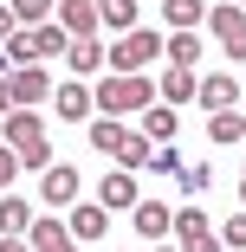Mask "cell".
I'll use <instances>...</instances> for the list:
<instances>
[{"instance_id":"cell-13","label":"cell","mask_w":246,"mask_h":252,"mask_svg":"<svg viewBox=\"0 0 246 252\" xmlns=\"http://www.w3.org/2000/svg\"><path fill=\"white\" fill-rule=\"evenodd\" d=\"M26 246H33V252H78V239H71V226H65V220H33Z\"/></svg>"},{"instance_id":"cell-24","label":"cell","mask_w":246,"mask_h":252,"mask_svg":"<svg viewBox=\"0 0 246 252\" xmlns=\"http://www.w3.org/2000/svg\"><path fill=\"white\" fill-rule=\"evenodd\" d=\"M169 65H201V32H169Z\"/></svg>"},{"instance_id":"cell-8","label":"cell","mask_w":246,"mask_h":252,"mask_svg":"<svg viewBox=\"0 0 246 252\" xmlns=\"http://www.w3.org/2000/svg\"><path fill=\"white\" fill-rule=\"evenodd\" d=\"M194 91H201V78H194V65H162V78H156V97H162L169 110L194 104Z\"/></svg>"},{"instance_id":"cell-7","label":"cell","mask_w":246,"mask_h":252,"mask_svg":"<svg viewBox=\"0 0 246 252\" xmlns=\"http://www.w3.org/2000/svg\"><path fill=\"white\" fill-rule=\"evenodd\" d=\"M136 200H142L136 175H130V168H110V175H104V188H97V207H104V214H130Z\"/></svg>"},{"instance_id":"cell-22","label":"cell","mask_w":246,"mask_h":252,"mask_svg":"<svg viewBox=\"0 0 246 252\" xmlns=\"http://www.w3.org/2000/svg\"><path fill=\"white\" fill-rule=\"evenodd\" d=\"M149 156H156V142L142 136V129H130V136H123V149H117V168H130V175H136V168H149Z\"/></svg>"},{"instance_id":"cell-34","label":"cell","mask_w":246,"mask_h":252,"mask_svg":"<svg viewBox=\"0 0 246 252\" xmlns=\"http://www.w3.org/2000/svg\"><path fill=\"white\" fill-rule=\"evenodd\" d=\"M240 207H246V168H240Z\"/></svg>"},{"instance_id":"cell-36","label":"cell","mask_w":246,"mask_h":252,"mask_svg":"<svg viewBox=\"0 0 246 252\" xmlns=\"http://www.w3.org/2000/svg\"><path fill=\"white\" fill-rule=\"evenodd\" d=\"M156 252H181V246H156Z\"/></svg>"},{"instance_id":"cell-5","label":"cell","mask_w":246,"mask_h":252,"mask_svg":"<svg viewBox=\"0 0 246 252\" xmlns=\"http://www.w3.org/2000/svg\"><path fill=\"white\" fill-rule=\"evenodd\" d=\"M130 226L149 239V246H169V233H175V207H169V200H136V207H130Z\"/></svg>"},{"instance_id":"cell-23","label":"cell","mask_w":246,"mask_h":252,"mask_svg":"<svg viewBox=\"0 0 246 252\" xmlns=\"http://www.w3.org/2000/svg\"><path fill=\"white\" fill-rule=\"evenodd\" d=\"M123 136H130V129H123V117H97V123H91V149H97V156H117Z\"/></svg>"},{"instance_id":"cell-11","label":"cell","mask_w":246,"mask_h":252,"mask_svg":"<svg viewBox=\"0 0 246 252\" xmlns=\"http://www.w3.org/2000/svg\"><path fill=\"white\" fill-rule=\"evenodd\" d=\"M52 110L65 117V123H78V117H97V104H91V84H52Z\"/></svg>"},{"instance_id":"cell-25","label":"cell","mask_w":246,"mask_h":252,"mask_svg":"<svg viewBox=\"0 0 246 252\" xmlns=\"http://www.w3.org/2000/svg\"><path fill=\"white\" fill-rule=\"evenodd\" d=\"M7 7H13V20H20L26 32H33V26H45V20H52V13H59V7H52V0H7Z\"/></svg>"},{"instance_id":"cell-30","label":"cell","mask_w":246,"mask_h":252,"mask_svg":"<svg viewBox=\"0 0 246 252\" xmlns=\"http://www.w3.org/2000/svg\"><path fill=\"white\" fill-rule=\"evenodd\" d=\"M13 181H20V156H13V149H7V142H0V194H7Z\"/></svg>"},{"instance_id":"cell-1","label":"cell","mask_w":246,"mask_h":252,"mask_svg":"<svg viewBox=\"0 0 246 252\" xmlns=\"http://www.w3.org/2000/svg\"><path fill=\"white\" fill-rule=\"evenodd\" d=\"M91 104H97V117H142L156 104V78L149 71H110V78H97Z\"/></svg>"},{"instance_id":"cell-31","label":"cell","mask_w":246,"mask_h":252,"mask_svg":"<svg viewBox=\"0 0 246 252\" xmlns=\"http://www.w3.org/2000/svg\"><path fill=\"white\" fill-rule=\"evenodd\" d=\"M181 252H227V246H220V233H201V239H188Z\"/></svg>"},{"instance_id":"cell-33","label":"cell","mask_w":246,"mask_h":252,"mask_svg":"<svg viewBox=\"0 0 246 252\" xmlns=\"http://www.w3.org/2000/svg\"><path fill=\"white\" fill-rule=\"evenodd\" d=\"M0 252H33L26 239H13V233H0Z\"/></svg>"},{"instance_id":"cell-15","label":"cell","mask_w":246,"mask_h":252,"mask_svg":"<svg viewBox=\"0 0 246 252\" xmlns=\"http://www.w3.org/2000/svg\"><path fill=\"white\" fill-rule=\"evenodd\" d=\"M0 136H7V149H26V142H39V136H45V117L13 110V117H0Z\"/></svg>"},{"instance_id":"cell-4","label":"cell","mask_w":246,"mask_h":252,"mask_svg":"<svg viewBox=\"0 0 246 252\" xmlns=\"http://www.w3.org/2000/svg\"><path fill=\"white\" fill-rule=\"evenodd\" d=\"M208 32L227 45V59H233V65H246V7H233V0L208 7Z\"/></svg>"},{"instance_id":"cell-21","label":"cell","mask_w":246,"mask_h":252,"mask_svg":"<svg viewBox=\"0 0 246 252\" xmlns=\"http://www.w3.org/2000/svg\"><path fill=\"white\" fill-rule=\"evenodd\" d=\"M208 142H214V149H233V142H246V117H233V110L208 117Z\"/></svg>"},{"instance_id":"cell-10","label":"cell","mask_w":246,"mask_h":252,"mask_svg":"<svg viewBox=\"0 0 246 252\" xmlns=\"http://www.w3.org/2000/svg\"><path fill=\"white\" fill-rule=\"evenodd\" d=\"M65 226H71V239H78V246H91V239H104V233H110V214L97 207V200H78Z\"/></svg>"},{"instance_id":"cell-29","label":"cell","mask_w":246,"mask_h":252,"mask_svg":"<svg viewBox=\"0 0 246 252\" xmlns=\"http://www.w3.org/2000/svg\"><path fill=\"white\" fill-rule=\"evenodd\" d=\"M149 168H156V175H181V149L156 142V156H149Z\"/></svg>"},{"instance_id":"cell-12","label":"cell","mask_w":246,"mask_h":252,"mask_svg":"<svg viewBox=\"0 0 246 252\" xmlns=\"http://www.w3.org/2000/svg\"><path fill=\"white\" fill-rule=\"evenodd\" d=\"M33 220H39V214H33V200H26V194H13V188L0 194V233L26 239V233H33Z\"/></svg>"},{"instance_id":"cell-20","label":"cell","mask_w":246,"mask_h":252,"mask_svg":"<svg viewBox=\"0 0 246 252\" xmlns=\"http://www.w3.org/2000/svg\"><path fill=\"white\" fill-rule=\"evenodd\" d=\"M201 233H214V220H208V207H201V200L175 207V239H181V246H188V239H201Z\"/></svg>"},{"instance_id":"cell-9","label":"cell","mask_w":246,"mask_h":252,"mask_svg":"<svg viewBox=\"0 0 246 252\" xmlns=\"http://www.w3.org/2000/svg\"><path fill=\"white\" fill-rule=\"evenodd\" d=\"M39 200H45V207H78V168L52 162V168L39 175Z\"/></svg>"},{"instance_id":"cell-35","label":"cell","mask_w":246,"mask_h":252,"mask_svg":"<svg viewBox=\"0 0 246 252\" xmlns=\"http://www.w3.org/2000/svg\"><path fill=\"white\" fill-rule=\"evenodd\" d=\"M52 7H84V0H52Z\"/></svg>"},{"instance_id":"cell-37","label":"cell","mask_w":246,"mask_h":252,"mask_svg":"<svg viewBox=\"0 0 246 252\" xmlns=\"http://www.w3.org/2000/svg\"><path fill=\"white\" fill-rule=\"evenodd\" d=\"M233 7H246V0H233Z\"/></svg>"},{"instance_id":"cell-18","label":"cell","mask_w":246,"mask_h":252,"mask_svg":"<svg viewBox=\"0 0 246 252\" xmlns=\"http://www.w3.org/2000/svg\"><path fill=\"white\" fill-rule=\"evenodd\" d=\"M142 136H149V142H169V136H181V117L162 104V97H156L149 110H142Z\"/></svg>"},{"instance_id":"cell-3","label":"cell","mask_w":246,"mask_h":252,"mask_svg":"<svg viewBox=\"0 0 246 252\" xmlns=\"http://www.w3.org/2000/svg\"><path fill=\"white\" fill-rule=\"evenodd\" d=\"M162 32H149V26H136V32H123L117 45H110V71H142V65H156L162 59Z\"/></svg>"},{"instance_id":"cell-14","label":"cell","mask_w":246,"mask_h":252,"mask_svg":"<svg viewBox=\"0 0 246 252\" xmlns=\"http://www.w3.org/2000/svg\"><path fill=\"white\" fill-rule=\"evenodd\" d=\"M65 65H71L78 78H91V71H104V65H110V45H104V39H71Z\"/></svg>"},{"instance_id":"cell-19","label":"cell","mask_w":246,"mask_h":252,"mask_svg":"<svg viewBox=\"0 0 246 252\" xmlns=\"http://www.w3.org/2000/svg\"><path fill=\"white\" fill-rule=\"evenodd\" d=\"M33 52H39V59H65V52H71V32H65L59 20L33 26Z\"/></svg>"},{"instance_id":"cell-17","label":"cell","mask_w":246,"mask_h":252,"mask_svg":"<svg viewBox=\"0 0 246 252\" xmlns=\"http://www.w3.org/2000/svg\"><path fill=\"white\" fill-rule=\"evenodd\" d=\"M136 20H142V13H136V0H97V26H110L117 39L136 32Z\"/></svg>"},{"instance_id":"cell-27","label":"cell","mask_w":246,"mask_h":252,"mask_svg":"<svg viewBox=\"0 0 246 252\" xmlns=\"http://www.w3.org/2000/svg\"><path fill=\"white\" fill-rule=\"evenodd\" d=\"M220 246H227V252H246V207H240L233 220H220Z\"/></svg>"},{"instance_id":"cell-6","label":"cell","mask_w":246,"mask_h":252,"mask_svg":"<svg viewBox=\"0 0 246 252\" xmlns=\"http://www.w3.org/2000/svg\"><path fill=\"white\" fill-rule=\"evenodd\" d=\"M194 104H201L208 117L233 110V104H240V78H233V71H208V78H201V91H194Z\"/></svg>"},{"instance_id":"cell-16","label":"cell","mask_w":246,"mask_h":252,"mask_svg":"<svg viewBox=\"0 0 246 252\" xmlns=\"http://www.w3.org/2000/svg\"><path fill=\"white\" fill-rule=\"evenodd\" d=\"M162 20H169V32H194V26H208V7L201 0H162Z\"/></svg>"},{"instance_id":"cell-26","label":"cell","mask_w":246,"mask_h":252,"mask_svg":"<svg viewBox=\"0 0 246 252\" xmlns=\"http://www.w3.org/2000/svg\"><path fill=\"white\" fill-rule=\"evenodd\" d=\"M13 156H20V168H39V175H45V168H52V142L39 136V142H26V149H13Z\"/></svg>"},{"instance_id":"cell-32","label":"cell","mask_w":246,"mask_h":252,"mask_svg":"<svg viewBox=\"0 0 246 252\" xmlns=\"http://www.w3.org/2000/svg\"><path fill=\"white\" fill-rule=\"evenodd\" d=\"M13 32H20V20H13V7H0V45H7Z\"/></svg>"},{"instance_id":"cell-28","label":"cell","mask_w":246,"mask_h":252,"mask_svg":"<svg viewBox=\"0 0 246 252\" xmlns=\"http://www.w3.org/2000/svg\"><path fill=\"white\" fill-rule=\"evenodd\" d=\"M175 181H181L188 194H208V188H214V175H208L201 162H181V175H175Z\"/></svg>"},{"instance_id":"cell-2","label":"cell","mask_w":246,"mask_h":252,"mask_svg":"<svg viewBox=\"0 0 246 252\" xmlns=\"http://www.w3.org/2000/svg\"><path fill=\"white\" fill-rule=\"evenodd\" d=\"M52 97V71L45 65H20V71H0V117H13V110H33Z\"/></svg>"}]
</instances>
